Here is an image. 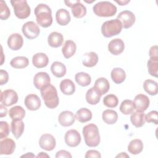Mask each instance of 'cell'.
Masks as SVG:
<instances>
[{
  "label": "cell",
  "mask_w": 158,
  "mask_h": 158,
  "mask_svg": "<svg viewBox=\"0 0 158 158\" xmlns=\"http://www.w3.org/2000/svg\"><path fill=\"white\" fill-rule=\"evenodd\" d=\"M36 20L38 25L44 28L49 27L52 23L51 8L45 4H40L35 9Z\"/></svg>",
  "instance_id": "6da1fadb"
},
{
  "label": "cell",
  "mask_w": 158,
  "mask_h": 158,
  "mask_svg": "<svg viewBox=\"0 0 158 158\" xmlns=\"http://www.w3.org/2000/svg\"><path fill=\"white\" fill-rule=\"evenodd\" d=\"M83 135L86 144L89 147L98 146L101 141L100 135L98 127L94 123L85 125L83 128Z\"/></svg>",
  "instance_id": "7a4b0ae2"
},
{
  "label": "cell",
  "mask_w": 158,
  "mask_h": 158,
  "mask_svg": "<svg viewBox=\"0 0 158 158\" xmlns=\"http://www.w3.org/2000/svg\"><path fill=\"white\" fill-rule=\"evenodd\" d=\"M40 91L41 97L47 107L49 109H54L57 107L59 99L56 88L52 85L50 84Z\"/></svg>",
  "instance_id": "3957f363"
},
{
  "label": "cell",
  "mask_w": 158,
  "mask_h": 158,
  "mask_svg": "<svg viewBox=\"0 0 158 158\" xmlns=\"http://www.w3.org/2000/svg\"><path fill=\"white\" fill-rule=\"evenodd\" d=\"M94 13L102 17L114 16L117 12V7L109 1H101L94 5L93 7Z\"/></svg>",
  "instance_id": "277c9868"
},
{
  "label": "cell",
  "mask_w": 158,
  "mask_h": 158,
  "mask_svg": "<svg viewBox=\"0 0 158 158\" xmlns=\"http://www.w3.org/2000/svg\"><path fill=\"white\" fill-rule=\"evenodd\" d=\"M122 29L121 22L117 19H115L104 22L101 27V32L104 37L110 38L118 35Z\"/></svg>",
  "instance_id": "5b68a950"
},
{
  "label": "cell",
  "mask_w": 158,
  "mask_h": 158,
  "mask_svg": "<svg viewBox=\"0 0 158 158\" xmlns=\"http://www.w3.org/2000/svg\"><path fill=\"white\" fill-rule=\"evenodd\" d=\"M10 3L14 8L15 16L20 19H25L30 15V8L27 1H10Z\"/></svg>",
  "instance_id": "8992f818"
},
{
  "label": "cell",
  "mask_w": 158,
  "mask_h": 158,
  "mask_svg": "<svg viewBox=\"0 0 158 158\" xmlns=\"http://www.w3.org/2000/svg\"><path fill=\"white\" fill-rule=\"evenodd\" d=\"M22 31L24 36L29 40L36 38L38 36L40 32V30L38 25L33 21L27 22L24 23L22 26Z\"/></svg>",
  "instance_id": "52a82bcc"
},
{
  "label": "cell",
  "mask_w": 158,
  "mask_h": 158,
  "mask_svg": "<svg viewBox=\"0 0 158 158\" xmlns=\"http://www.w3.org/2000/svg\"><path fill=\"white\" fill-rule=\"evenodd\" d=\"M65 4L72 8V12L75 18H82L86 14V8L80 1H65Z\"/></svg>",
  "instance_id": "ba28073f"
},
{
  "label": "cell",
  "mask_w": 158,
  "mask_h": 158,
  "mask_svg": "<svg viewBox=\"0 0 158 158\" xmlns=\"http://www.w3.org/2000/svg\"><path fill=\"white\" fill-rule=\"evenodd\" d=\"M18 94L13 89H8L1 92L0 101L4 106H10L16 104L18 101Z\"/></svg>",
  "instance_id": "9c48e42d"
},
{
  "label": "cell",
  "mask_w": 158,
  "mask_h": 158,
  "mask_svg": "<svg viewBox=\"0 0 158 158\" xmlns=\"http://www.w3.org/2000/svg\"><path fill=\"white\" fill-rule=\"evenodd\" d=\"M117 19L121 22L124 28H130L135 22V15L130 10H123L118 14Z\"/></svg>",
  "instance_id": "30bf717a"
},
{
  "label": "cell",
  "mask_w": 158,
  "mask_h": 158,
  "mask_svg": "<svg viewBox=\"0 0 158 158\" xmlns=\"http://www.w3.org/2000/svg\"><path fill=\"white\" fill-rule=\"evenodd\" d=\"M51 79L49 74L46 72H38L33 78L34 86L39 90L48 86L51 83Z\"/></svg>",
  "instance_id": "8fae6325"
},
{
  "label": "cell",
  "mask_w": 158,
  "mask_h": 158,
  "mask_svg": "<svg viewBox=\"0 0 158 158\" xmlns=\"http://www.w3.org/2000/svg\"><path fill=\"white\" fill-rule=\"evenodd\" d=\"M65 142L69 147H76L81 142V136L79 132L74 129L68 130L65 135Z\"/></svg>",
  "instance_id": "7c38bea8"
},
{
  "label": "cell",
  "mask_w": 158,
  "mask_h": 158,
  "mask_svg": "<svg viewBox=\"0 0 158 158\" xmlns=\"http://www.w3.org/2000/svg\"><path fill=\"white\" fill-rule=\"evenodd\" d=\"M39 145L41 149L50 151L55 148L56 141L52 135L43 134L39 139Z\"/></svg>",
  "instance_id": "4fadbf2b"
},
{
  "label": "cell",
  "mask_w": 158,
  "mask_h": 158,
  "mask_svg": "<svg viewBox=\"0 0 158 158\" xmlns=\"http://www.w3.org/2000/svg\"><path fill=\"white\" fill-rule=\"evenodd\" d=\"M149 103L150 101L149 98L143 94L136 95L133 101L135 109L140 112L145 111L149 106Z\"/></svg>",
  "instance_id": "5bb4252c"
},
{
  "label": "cell",
  "mask_w": 158,
  "mask_h": 158,
  "mask_svg": "<svg viewBox=\"0 0 158 158\" xmlns=\"http://www.w3.org/2000/svg\"><path fill=\"white\" fill-rule=\"evenodd\" d=\"M124 43L120 38H115L111 40L108 44V49L109 52L115 56L122 54L124 51Z\"/></svg>",
  "instance_id": "9a60e30c"
},
{
  "label": "cell",
  "mask_w": 158,
  "mask_h": 158,
  "mask_svg": "<svg viewBox=\"0 0 158 158\" xmlns=\"http://www.w3.org/2000/svg\"><path fill=\"white\" fill-rule=\"evenodd\" d=\"M25 105L30 110H36L41 107V99L35 94H30L25 97Z\"/></svg>",
  "instance_id": "2e32d148"
},
{
  "label": "cell",
  "mask_w": 158,
  "mask_h": 158,
  "mask_svg": "<svg viewBox=\"0 0 158 158\" xmlns=\"http://www.w3.org/2000/svg\"><path fill=\"white\" fill-rule=\"evenodd\" d=\"M23 44L22 36L19 33H13L7 39V45L9 48L14 51L20 49Z\"/></svg>",
  "instance_id": "e0dca14e"
},
{
  "label": "cell",
  "mask_w": 158,
  "mask_h": 158,
  "mask_svg": "<svg viewBox=\"0 0 158 158\" xmlns=\"http://www.w3.org/2000/svg\"><path fill=\"white\" fill-rule=\"evenodd\" d=\"M15 148V143L10 138H5L0 142V154H12Z\"/></svg>",
  "instance_id": "ac0fdd59"
},
{
  "label": "cell",
  "mask_w": 158,
  "mask_h": 158,
  "mask_svg": "<svg viewBox=\"0 0 158 158\" xmlns=\"http://www.w3.org/2000/svg\"><path fill=\"white\" fill-rule=\"evenodd\" d=\"M58 121L62 126L69 127L74 123L75 121V116L72 112L65 110L59 115Z\"/></svg>",
  "instance_id": "d6986e66"
},
{
  "label": "cell",
  "mask_w": 158,
  "mask_h": 158,
  "mask_svg": "<svg viewBox=\"0 0 158 158\" xmlns=\"http://www.w3.org/2000/svg\"><path fill=\"white\" fill-rule=\"evenodd\" d=\"M33 65L38 69H42L46 67L49 62V59L47 55L43 52L35 54L32 58Z\"/></svg>",
  "instance_id": "ffe728a7"
},
{
  "label": "cell",
  "mask_w": 158,
  "mask_h": 158,
  "mask_svg": "<svg viewBox=\"0 0 158 158\" xmlns=\"http://www.w3.org/2000/svg\"><path fill=\"white\" fill-rule=\"evenodd\" d=\"M56 19L59 25L65 26L70 22L71 17L67 10L65 9H60L56 12Z\"/></svg>",
  "instance_id": "44dd1931"
},
{
  "label": "cell",
  "mask_w": 158,
  "mask_h": 158,
  "mask_svg": "<svg viewBox=\"0 0 158 158\" xmlns=\"http://www.w3.org/2000/svg\"><path fill=\"white\" fill-rule=\"evenodd\" d=\"M64 41L63 35L57 31H53L49 34L48 38V44L52 48L60 47Z\"/></svg>",
  "instance_id": "7402d4cb"
},
{
  "label": "cell",
  "mask_w": 158,
  "mask_h": 158,
  "mask_svg": "<svg viewBox=\"0 0 158 158\" xmlns=\"http://www.w3.org/2000/svg\"><path fill=\"white\" fill-rule=\"evenodd\" d=\"M94 87L102 96L106 94L110 88V84L109 81L104 77L98 78L94 83Z\"/></svg>",
  "instance_id": "603a6c76"
},
{
  "label": "cell",
  "mask_w": 158,
  "mask_h": 158,
  "mask_svg": "<svg viewBox=\"0 0 158 158\" xmlns=\"http://www.w3.org/2000/svg\"><path fill=\"white\" fill-rule=\"evenodd\" d=\"M77 46L72 40H67L63 44L62 52L65 58L69 59L72 57L76 52Z\"/></svg>",
  "instance_id": "cb8c5ba5"
},
{
  "label": "cell",
  "mask_w": 158,
  "mask_h": 158,
  "mask_svg": "<svg viewBox=\"0 0 158 158\" xmlns=\"http://www.w3.org/2000/svg\"><path fill=\"white\" fill-rule=\"evenodd\" d=\"M60 89L65 95H72L75 91V85L71 80L66 78L60 81Z\"/></svg>",
  "instance_id": "d4e9b609"
},
{
  "label": "cell",
  "mask_w": 158,
  "mask_h": 158,
  "mask_svg": "<svg viewBox=\"0 0 158 158\" xmlns=\"http://www.w3.org/2000/svg\"><path fill=\"white\" fill-rule=\"evenodd\" d=\"M11 131L15 138H19L24 131V123L22 120H12L11 124Z\"/></svg>",
  "instance_id": "484cf974"
},
{
  "label": "cell",
  "mask_w": 158,
  "mask_h": 158,
  "mask_svg": "<svg viewBox=\"0 0 158 158\" xmlns=\"http://www.w3.org/2000/svg\"><path fill=\"white\" fill-rule=\"evenodd\" d=\"M52 73L57 78H61L66 74L67 69L65 65L60 62L56 61L51 66Z\"/></svg>",
  "instance_id": "4316f807"
},
{
  "label": "cell",
  "mask_w": 158,
  "mask_h": 158,
  "mask_svg": "<svg viewBox=\"0 0 158 158\" xmlns=\"http://www.w3.org/2000/svg\"><path fill=\"white\" fill-rule=\"evenodd\" d=\"M130 120L133 125L136 128L143 127L145 123V115L144 112L136 111L130 116Z\"/></svg>",
  "instance_id": "83f0119b"
},
{
  "label": "cell",
  "mask_w": 158,
  "mask_h": 158,
  "mask_svg": "<svg viewBox=\"0 0 158 158\" xmlns=\"http://www.w3.org/2000/svg\"><path fill=\"white\" fill-rule=\"evenodd\" d=\"M101 95L93 86L89 88L86 93V102L91 105H95L98 104L101 99Z\"/></svg>",
  "instance_id": "f1b7e54d"
},
{
  "label": "cell",
  "mask_w": 158,
  "mask_h": 158,
  "mask_svg": "<svg viewBox=\"0 0 158 158\" xmlns=\"http://www.w3.org/2000/svg\"><path fill=\"white\" fill-rule=\"evenodd\" d=\"M82 63L84 66L87 67H93L95 66L98 62V56L94 52L86 53L83 56Z\"/></svg>",
  "instance_id": "f546056e"
},
{
  "label": "cell",
  "mask_w": 158,
  "mask_h": 158,
  "mask_svg": "<svg viewBox=\"0 0 158 158\" xmlns=\"http://www.w3.org/2000/svg\"><path fill=\"white\" fill-rule=\"evenodd\" d=\"M92 112L87 108L83 107L77 110L75 114V119L81 123H85L91 120Z\"/></svg>",
  "instance_id": "4dcf8cb0"
},
{
  "label": "cell",
  "mask_w": 158,
  "mask_h": 158,
  "mask_svg": "<svg viewBox=\"0 0 158 158\" xmlns=\"http://www.w3.org/2000/svg\"><path fill=\"white\" fill-rule=\"evenodd\" d=\"M111 78L116 84H120L124 81L126 78V73L123 69L121 68H114L111 71Z\"/></svg>",
  "instance_id": "1f68e13d"
},
{
  "label": "cell",
  "mask_w": 158,
  "mask_h": 158,
  "mask_svg": "<svg viewBox=\"0 0 158 158\" xmlns=\"http://www.w3.org/2000/svg\"><path fill=\"white\" fill-rule=\"evenodd\" d=\"M102 118L103 121L109 125H112L116 123L118 119L117 113L111 109L105 110L102 114Z\"/></svg>",
  "instance_id": "d6a6232c"
},
{
  "label": "cell",
  "mask_w": 158,
  "mask_h": 158,
  "mask_svg": "<svg viewBox=\"0 0 158 158\" xmlns=\"http://www.w3.org/2000/svg\"><path fill=\"white\" fill-rule=\"evenodd\" d=\"M143 149V143L142 141L139 139H135L131 140L128 146V152L133 155L141 153Z\"/></svg>",
  "instance_id": "836d02e7"
},
{
  "label": "cell",
  "mask_w": 158,
  "mask_h": 158,
  "mask_svg": "<svg viewBox=\"0 0 158 158\" xmlns=\"http://www.w3.org/2000/svg\"><path fill=\"white\" fill-rule=\"evenodd\" d=\"M9 115L12 120H22L25 115V110L20 106L12 107L9 110Z\"/></svg>",
  "instance_id": "e575fe53"
},
{
  "label": "cell",
  "mask_w": 158,
  "mask_h": 158,
  "mask_svg": "<svg viewBox=\"0 0 158 158\" xmlns=\"http://www.w3.org/2000/svg\"><path fill=\"white\" fill-rule=\"evenodd\" d=\"M143 88L144 91L151 96H155L158 92L157 83L152 80H146L143 83Z\"/></svg>",
  "instance_id": "d590c367"
},
{
  "label": "cell",
  "mask_w": 158,
  "mask_h": 158,
  "mask_svg": "<svg viewBox=\"0 0 158 158\" xmlns=\"http://www.w3.org/2000/svg\"><path fill=\"white\" fill-rule=\"evenodd\" d=\"M10 64L15 69H23L28 65L29 60L25 56H17L11 60Z\"/></svg>",
  "instance_id": "8d00e7d4"
},
{
  "label": "cell",
  "mask_w": 158,
  "mask_h": 158,
  "mask_svg": "<svg viewBox=\"0 0 158 158\" xmlns=\"http://www.w3.org/2000/svg\"><path fill=\"white\" fill-rule=\"evenodd\" d=\"M76 82L81 86H88L91 81V78L89 74L85 72H78L75 76Z\"/></svg>",
  "instance_id": "74e56055"
},
{
  "label": "cell",
  "mask_w": 158,
  "mask_h": 158,
  "mask_svg": "<svg viewBox=\"0 0 158 158\" xmlns=\"http://www.w3.org/2000/svg\"><path fill=\"white\" fill-rule=\"evenodd\" d=\"M135 110L133 101L130 99L123 101L120 106V110L124 115H129L133 112Z\"/></svg>",
  "instance_id": "f35d334b"
},
{
  "label": "cell",
  "mask_w": 158,
  "mask_h": 158,
  "mask_svg": "<svg viewBox=\"0 0 158 158\" xmlns=\"http://www.w3.org/2000/svg\"><path fill=\"white\" fill-rule=\"evenodd\" d=\"M149 73L153 77H157L158 74V58L150 57L147 63Z\"/></svg>",
  "instance_id": "ab89813d"
},
{
  "label": "cell",
  "mask_w": 158,
  "mask_h": 158,
  "mask_svg": "<svg viewBox=\"0 0 158 158\" xmlns=\"http://www.w3.org/2000/svg\"><path fill=\"white\" fill-rule=\"evenodd\" d=\"M103 104L107 107L114 108L117 106L118 99L117 97L113 94H107L103 99Z\"/></svg>",
  "instance_id": "60d3db41"
},
{
  "label": "cell",
  "mask_w": 158,
  "mask_h": 158,
  "mask_svg": "<svg viewBox=\"0 0 158 158\" xmlns=\"http://www.w3.org/2000/svg\"><path fill=\"white\" fill-rule=\"evenodd\" d=\"M0 9H1V14H0V18L1 20H7L10 14V10L7 6V4L3 0L0 1Z\"/></svg>",
  "instance_id": "b9f144b4"
},
{
  "label": "cell",
  "mask_w": 158,
  "mask_h": 158,
  "mask_svg": "<svg viewBox=\"0 0 158 158\" xmlns=\"http://www.w3.org/2000/svg\"><path fill=\"white\" fill-rule=\"evenodd\" d=\"M10 132V127L7 122L1 121L0 122V138L3 139L9 135Z\"/></svg>",
  "instance_id": "7bdbcfd3"
},
{
  "label": "cell",
  "mask_w": 158,
  "mask_h": 158,
  "mask_svg": "<svg viewBox=\"0 0 158 158\" xmlns=\"http://www.w3.org/2000/svg\"><path fill=\"white\" fill-rule=\"evenodd\" d=\"M145 121L148 123H153L155 125L158 123V112L156 110H152L145 115Z\"/></svg>",
  "instance_id": "ee69618b"
},
{
  "label": "cell",
  "mask_w": 158,
  "mask_h": 158,
  "mask_svg": "<svg viewBox=\"0 0 158 158\" xmlns=\"http://www.w3.org/2000/svg\"><path fill=\"white\" fill-rule=\"evenodd\" d=\"M9 80V74L4 70H0V85H3Z\"/></svg>",
  "instance_id": "f6af8a7d"
},
{
  "label": "cell",
  "mask_w": 158,
  "mask_h": 158,
  "mask_svg": "<svg viewBox=\"0 0 158 158\" xmlns=\"http://www.w3.org/2000/svg\"><path fill=\"white\" fill-rule=\"evenodd\" d=\"M86 158H89V157H101V155L100 152L96 150H89L86 152V154L85 156Z\"/></svg>",
  "instance_id": "bcb514c9"
},
{
  "label": "cell",
  "mask_w": 158,
  "mask_h": 158,
  "mask_svg": "<svg viewBox=\"0 0 158 158\" xmlns=\"http://www.w3.org/2000/svg\"><path fill=\"white\" fill-rule=\"evenodd\" d=\"M72 156L70 154V153L65 150H60L57 152L56 154V158H59V157H67V158H71Z\"/></svg>",
  "instance_id": "7dc6e473"
},
{
  "label": "cell",
  "mask_w": 158,
  "mask_h": 158,
  "mask_svg": "<svg viewBox=\"0 0 158 158\" xmlns=\"http://www.w3.org/2000/svg\"><path fill=\"white\" fill-rule=\"evenodd\" d=\"M149 56L150 57L153 58H158V52H157V46H152L149 52Z\"/></svg>",
  "instance_id": "c3c4849f"
},
{
  "label": "cell",
  "mask_w": 158,
  "mask_h": 158,
  "mask_svg": "<svg viewBox=\"0 0 158 158\" xmlns=\"http://www.w3.org/2000/svg\"><path fill=\"white\" fill-rule=\"evenodd\" d=\"M0 112H1V117H3L4 116H6L7 109L6 107L3 106L2 104L0 105Z\"/></svg>",
  "instance_id": "681fc988"
},
{
  "label": "cell",
  "mask_w": 158,
  "mask_h": 158,
  "mask_svg": "<svg viewBox=\"0 0 158 158\" xmlns=\"http://www.w3.org/2000/svg\"><path fill=\"white\" fill-rule=\"evenodd\" d=\"M117 3H118V4H120V6H124L126 5L127 3H128L130 2V1H115Z\"/></svg>",
  "instance_id": "f907efd6"
},
{
  "label": "cell",
  "mask_w": 158,
  "mask_h": 158,
  "mask_svg": "<svg viewBox=\"0 0 158 158\" xmlns=\"http://www.w3.org/2000/svg\"><path fill=\"white\" fill-rule=\"evenodd\" d=\"M36 157H49V156L47 154H46L45 152H41L40 154H38V155Z\"/></svg>",
  "instance_id": "816d5d0a"
},
{
  "label": "cell",
  "mask_w": 158,
  "mask_h": 158,
  "mask_svg": "<svg viewBox=\"0 0 158 158\" xmlns=\"http://www.w3.org/2000/svg\"><path fill=\"white\" fill-rule=\"evenodd\" d=\"M129 157V156L127 155L125 152H121L120 154H118L116 157Z\"/></svg>",
  "instance_id": "f5cc1de1"
},
{
  "label": "cell",
  "mask_w": 158,
  "mask_h": 158,
  "mask_svg": "<svg viewBox=\"0 0 158 158\" xmlns=\"http://www.w3.org/2000/svg\"><path fill=\"white\" fill-rule=\"evenodd\" d=\"M22 157H35V156L34 155V154H33L31 152H28L27 154H24V155H23V156H21Z\"/></svg>",
  "instance_id": "db71d44e"
}]
</instances>
